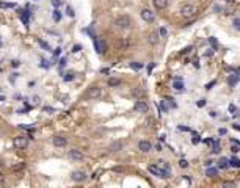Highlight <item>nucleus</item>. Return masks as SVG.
<instances>
[{"label":"nucleus","mask_w":240,"mask_h":188,"mask_svg":"<svg viewBox=\"0 0 240 188\" xmlns=\"http://www.w3.org/2000/svg\"><path fill=\"white\" fill-rule=\"evenodd\" d=\"M115 25H116L118 28H121V30H127V28H130V25H132V20H130L129 16H119V17L115 20Z\"/></svg>","instance_id":"f257e3e1"},{"label":"nucleus","mask_w":240,"mask_h":188,"mask_svg":"<svg viewBox=\"0 0 240 188\" xmlns=\"http://www.w3.org/2000/svg\"><path fill=\"white\" fill-rule=\"evenodd\" d=\"M181 14L184 17H193L196 14V8L195 5H191V3H185L182 8H181Z\"/></svg>","instance_id":"f03ea898"},{"label":"nucleus","mask_w":240,"mask_h":188,"mask_svg":"<svg viewBox=\"0 0 240 188\" xmlns=\"http://www.w3.org/2000/svg\"><path fill=\"white\" fill-rule=\"evenodd\" d=\"M27 144H28V138L27 136H16L13 139V146L16 149H25Z\"/></svg>","instance_id":"7ed1b4c3"},{"label":"nucleus","mask_w":240,"mask_h":188,"mask_svg":"<svg viewBox=\"0 0 240 188\" xmlns=\"http://www.w3.org/2000/svg\"><path fill=\"white\" fill-rule=\"evenodd\" d=\"M149 171H151L154 176H157V177H162V179L170 177V173H168V171H163L162 168H159V166H157V164H149Z\"/></svg>","instance_id":"20e7f679"},{"label":"nucleus","mask_w":240,"mask_h":188,"mask_svg":"<svg viewBox=\"0 0 240 188\" xmlns=\"http://www.w3.org/2000/svg\"><path fill=\"white\" fill-rule=\"evenodd\" d=\"M68 157H69V160H72V161H82L83 160V154L79 149H71L68 152Z\"/></svg>","instance_id":"39448f33"},{"label":"nucleus","mask_w":240,"mask_h":188,"mask_svg":"<svg viewBox=\"0 0 240 188\" xmlns=\"http://www.w3.org/2000/svg\"><path fill=\"white\" fill-rule=\"evenodd\" d=\"M133 110H135L137 113H148L149 107H148V104H146L145 100H138V102H135Z\"/></svg>","instance_id":"423d86ee"},{"label":"nucleus","mask_w":240,"mask_h":188,"mask_svg":"<svg viewBox=\"0 0 240 188\" xmlns=\"http://www.w3.org/2000/svg\"><path fill=\"white\" fill-rule=\"evenodd\" d=\"M71 179H72L74 182H83L86 179V173L85 171H72L71 173Z\"/></svg>","instance_id":"0eeeda50"},{"label":"nucleus","mask_w":240,"mask_h":188,"mask_svg":"<svg viewBox=\"0 0 240 188\" xmlns=\"http://www.w3.org/2000/svg\"><path fill=\"white\" fill-rule=\"evenodd\" d=\"M101 94H102V91H101L99 86H93V88L88 89V94H86V96H88L89 99H99Z\"/></svg>","instance_id":"6e6552de"},{"label":"nucleus","mask_w":240,"mask_h":188,"mask_svg":"<svg viewBox=\"0 0 240 188\" xmlns=\"http://www.w3.org/2000/svg\"><path fill=\"white\" fill-rule=\"evenodd\" d=\"M140 14H141V19L146 20V22H154V19H155V14L151 10H143Z\"/></svg>","instance_id":"1a4fd4ad"},{"label":"nucleus","mask_w":240,"mask_h":188,"mask_svg":"<svg viewBox=\"0 0 240 188\" xmlns=\"http://www.w3.org/2000/svg\"><path fill=\"white\" fill-rule=\"evenodd\" d=\"M138 149L141 151V152H151L152 151V144L149 143V141H140L138 143Z\"/></svg>","instance_id":"9d476101"},{"label":"nucleus","mask_w":240,"mask_h":188,"mask_svg":"<svg viewBox=\"0 0 240 188\" xmlns=\"http://www.w3.org/2000/svg\"><path fill=\"white\" fill-rule=\"evenodd\" d=\"M52 143H54V146H57V147H64V146L68 144V139H66L64 136H55V138L52 139Z\"/></svg>","instance_id":"9b49d317"},{"label":"nucleus","mask_w":240,"mask_h":188,"mask_svg":"<svg viewBox=\"0 0 240 188\" xmlns=\"http://www.w3.org/2000/svg\"><path fill=\"white\" fill-rule=\"evenodd\" d=\"M152 3L157 10H165L168 6V0H152Z\"/></svg>","instance_id":"f8f14e48"},{"label":"nucleus","mask_w":240,"mask_h":188,"mask_svg":"<svg viewBox=\"0 0 240 188\" xmlns=\"http://www.w3.org/2000/svg\"><path fill=\"white\" fill-rule=\"evenodd\" d=\"M94 45H96V50H98V53H104L105 52V44L99 39H94Z\"/></svg>","instance_id":"ddd939ff"},{"label":"nucleus","mask_w":240,"mask_h":188,"mask_svg":"<svg viewBox=\"0 0 240 188\" xmlns=\"http://www.w3.org/2000/svg\"><path fill=\"white\" fill-rule=\"evenodd\" d=\"M121 147H123V143H121V141H116V143H113L108 147V151L110 152H118V151H121Z\"/></svg>","instance_id":"4468645a"},{"label":"nucleus","mask_w":240,"mask_h":188,"mask_svg":"<svg viewBox=\"0 0 240 188\" xmlns=\"http://www.w3.org/2000/svg\"><path fill=\"white\" fill-rule=\"evenodd\" d=\"M132 96H135V97H143L145 96V89H141V88H133L132 89Z\"/></svg>","instance_id":"2eb2a0df"},{"label":"nucleus","mask_w":240,"mask_h":188,"mask_svg":"<svg viewBox=\"0 0 240 188\" xmlns=\"http://www.w3.org/2000/svg\"><path fill=\"white\" fill-rule=\"evenodd\" d=\"M148 41H149V44H152V45L157 44V42H159V33H157V32H152V33L149 35V39H148Z\"/></svg>","instance_id":"dca6fc26"},{"label":"nucleus","mask_w":240,"mask_h":188,"mask_svg":"<svg viewBox=\"0 0 240 188\" xmlns=\"http://www.w3.org/2000/svg\"><path fill=\"white\" fill-rule=\"evenodd\" d=\"M223 188H237V185L232 180H225L223 182Z\"/></svg>","instance_id":"f3484780"},{"label":"nucleus","mask_w":240,"mask_h":188,"mask_svg":"<svg viewBox=\"0 0 240 188\" xmlns=\"http://www.w3.org/2000/svg\"><path fill=\"white\" fill-rule=\"evenodd\" d=\"M119 83H121V80H119V79H110L108 80V85L110 86H118Z\"/></svg>","instance_id":"a211bd4d"},{"label":"nucleus","mask_w":240,"mask_h":188,"mask_svg":"<svg viewBox=\"0 0 240 188\" xmlns=\"http://www.w3.org/2000/svg\"><path fill=\"white\" fill-rule=\"evenodd\" d=\"M0 8H14V3H8V2H0Z\"/></svg>","instance_id":"6ab92c4d"},{"label":"nucleus","mask_w":240,"mask_h":188,"mask_svg":"<svg viewBox=\"0 0 240 188\" xmlns=\"http://www.w3.org/2000/svg\"><path fill=\"white\" fill-rule=\"evenodd\" d=\"M229 164H231V166H235V168H240V160H237V158H232V160L229 161Z\"/></svg>","instance_id":"aec40b11"},{"label":"nucleus","mask_w":240,"mask_h":188,"mask_svg":"<svg viewBox=\"0 0 240 188\" xmlns=\"http://www.w3.org/2000/svg\"><path fill=\"white\" fill-rule=\"evenodd\" d=\"M174 89H177V91H182L184 89V85L181 83V80H176L174 82Z\"/></svg>","instance_id":"412c9836"},{"label":"nucleus","mask_w":240,"mask_h":188,"mask_svg":"<svg viewBox=\"0 0 240 188\" xmlns=\"http://www.w3.org/2000/svg\"><path fill=\"white\" fill-rule=\"evenodd\" d=\"M232 27H234L235 30H240V19H238V17L232 20Z\"/></svg>","instance_id":"4be33fe9"},{"label":"nucleus","mask_w":240,"mask_h":188,"mask_svg":"<svg viewBox=\"0 0 240 188\" xmlns=\"http://www.w3.org/2000/svg\"><path fill=\"white\" fill-rule=\"evenodd\" d=\"M24 168V163H19V164H13V166H11V169L13 171H20Z\"/></svg>","instance_id":"5701e85b"},{"label":"nucleus","mask_w":240,"mask_h":188,"mask_svg":"<svg viewBox=\"0 0 240 188\" xmlns=\"http://www.w3.org/2000/svg\"><path fill=\"white\" fill-rule=\"evenodd\" d=\"M218 166H220V168H226V166H228V160H226V158H221V160L218 161Z\"/></svg>","instance_id":"b1692460"},{"label":"nucleus","mask_w":240,"mask_h":188,"mask_svg":"<svg viewBox=\"0 0 240 188\" xmlns=\"http://www.w3.org/2000/svg\"><path fill=\"white\" fill-rule=\"evenodd\" d=\"M238 82V77L237 75H232V77H229V85H235Z\"/></svg>","instance_id":"393cba45"},{"label":"nucleus","mask_w":240,"mask_h":188,"mask_svg":"<svg viewBox=\"0 0 240 188\" xmlns=\"http://www.w3.org/2000/svg\"><path fill=\"white\" fill-rule=\"evenodd\" d=\"M207 176L209 177H215V176H217V169H212V168L207 169Z\"/></svg>","instance_id":"a878e982"},{"label":"nucleus","mask_w":240,"mask_h":188,"mask_svg":"<svg viewBox=\"0 0 240 188\" xmlns=\"http://www.w3.org/2000/svg\"><path fill=\"white\" fill-rule=\"evenodd\" d=\"M229 111H231V113H232L234 116H237V114H238V110H237V108H235L234 105H231V107H229Z\"/></svg>","instance_id":"bb28decb"},{"label":"nucleus","mask_w":240,"mask_h":188,"mask_svg":"<svg viewBox=\"0 0 240 188\" xmlns=\"http://www.w3.org/2000/svg\"><path fill=\"white\" fill-rule=\"evenodd\" d=\"M179 166H181V168H187V166H188V161H187V160H181V161H179Z\"/></svg>","instance_id":"cd10ccee"},{"label":"nucleus","mask_w":240,"mask_h":188,"mask_svg":"<svg viewBox=\"0 0 240 188\" xmlns=\"http://www.w3.org/2000/svg\"><path fill=\"white\" fill-rule=\"evenodd\" d=\"M54 19H55V20H60V19H61V14H60V11H54Z\"/></svg>","instance_id":"c85d7f7f"},{"label":"nucleus","mask_w":240,"mask_h":188,"mask_svg":"<svg viewBox=\"0 0 240 188\" xmlns=\"http://www.w3.org/2000/svg\"><path fill=\"white\" fill-rule=\"evenodd\" d=\"M11 66H13V67H19V66H20V61H17V60H13V61H11Z\"/></svg>","instance_id":"c756f323"},{"label":"nucleus","mask_w":240,"mask_h":188,"mask_svg":"<svg viewBox=\"0 0 240 188\" xmlns=\"http://www.w3.org/2000/svg\"><path fill=\"white\" fill-rule=\"evenodd\" d=\"M72 79H74V74H68V75L64 77V80H66V82H71Z\"/></svg>","instance_id":"7c9ffc66"},{"label":"nucleus","mask_w":240,"mask_h":188,"mask_svg":"<svg viewBox=\"0 0 240 188\" xmlns=\"http://www.w3.org/2000/svg\"><path fill=\"white\" fill-rule=\"evenodd\" d=\"M39 44H41V45L44 47V49H46V50H50V47H49V45H47V44H46L44 41H39Z\"/></svg>","instance_id":"2f4dec72"},{"label":"nucleus","mask_w":240,"mask_h":188,"mask_svg":"<svg viewBox=\"0 0 240 188\" xmlns=\"http://www.w3.org/2000/svg\"><path fill=\"white\" fill-rule=\"evenodd\" d=\"M52 5H54V6H57V8H58V6H60V5H61V2H60V0H52Z\"/></svg>","instance_id":"473e14b6"},{"label":"nucleus","mask_w":240,"mask_h":188,"mask_svg":"<svg viewBox=\"0 0 240 188\" xmlns=\"http://www.w3.org/2000/svg\"><path fill=\"white\" fill-rule=\"evenodd\" d=\"M80 49H82V45H79V44H77V45H74V47H72V52H79Z\"/></svg>","instance_id":"72a5a7b5"},{"label":"nucleus","mask_w":240,"mask_h":188,"mask_svg":"<svg viewBox=\"0 0 240 188\" xmlns=\"http://www.w3.org/2000/svg\"><path fill=\"white\" fill-rule=\"evenodd\" d=\"M130 66H132L133 69H140V67H141V64H140V63H132Z\"/></svg>","instance_id":"f704fd0d"},{"label":"nucleus","mask_w":240,"mask_h":188,"mask_svg":"<svg viewBox=\"0 0 240 188\" xmlns=\"http://www.w3.org/2000/svg\"><path fill=\"white\" fill-rule=\"evenodd\" d=\"M159 33H160V36H166V30H165V28H160Z\"/></svg>","instance_id":"c9c22d12"},{"label":"nucleus","mask_w":240,"mask_h":188,"mask_svg":"<svg viewBox=\"0 0 240 188\" xmlns=\"http://www.w3.org/2000/svg\"><path fill=\"white\" fill-rule=\"evenodd\" d=\"M193 66H195V67H199V61H198V58L193 60Z\"/></svg>","instance_id":"e433bc0d"},{"label":"nucleus","mask_w":240,"mask_h":188,"mask_svg":"<svg viewBox=\"0 0 240 188\" xmlns=\"http://www.w3.org/2000/svg\"><path fill=\"white\" fill-rule=\"evenodd\" d=\"M231 151H232V152H234V154H237V152H238V147H237V146H234V144H232V147H231Z\"/></svg>","instance_id":"4c0bfd02"},{"label":"nucleus","mask_w":240,"mask_h":188,"mask_svg":"<svg viewBox=\"0 0 240 188\" xmlns=\"http://www.w3.org/2000/svg\"><path fill=\"white\" fill-rule=\"evenodd\" d=\"M213 152H220V146H218V144L213 146Z\"/></svg>","instance_id":"58836bf2"},{"label":"nucleus","mask_w":240,"mask_h":188,"mask_svg":"<svg viewBox=\"0 0 240 188\" xmlns=\"http://www.w3.org/2000/svg\"><path fill=\"white\" fill-rule=\"evenodd\" d=\"M196 143H199V136H198V135L193 138V144H196Z\"/></svg>","instance_id":"ea45409f"},{"label":"nucleus","mask_w":240,"mask_h":188,"mask_svg":"<svg viewBox=\"0 0 240 188\" xmlns=\"http://www.w3.org/2000/svg\"><path fill=\"white\" fill-rule=\"evenodd\" d=\"M44 110H46V111H47V113H54V111H55V110H54V108H44Z\"/></svg>","instance_id":"a19ab883"},{"label":"nucleus","mask_w":240,"mask_h":188,"mask_svg":"<svg viewBox=\"0 0 240 188\" xmlns=\"http://www.w3.org/2000/svg\"><path fill=\"white\" fill-rule=\"evenodd\" d=\"M68 14L69 16H74V13H72V10H71V8H68Z\"/></svg>","instance_id":"79ce46f5"},{"label":"nucleus","mask_w":240,"mask_h":188,"mask_svg":"<svg viewBox=\"0 0 240 188\" xmlns=\"http://www.w3.org/2000/svg\"><path fill=\"white\" fill-rule=\"evenodd\" d=\"M210 42H212V45H217V41H215L213 38H210Z\"/></svg>","instance_id":"37998d69"},{"label":"nucleus","mask_w":240,"mask_h":188,"mask_svg":"<svg viewBox=\"0 0 240 188\" xmlns=\"http://www.w3.org/2000/svg\"><path fill=\"white\" fill-rule=\"evenodd\" d=\"M3 180H5V179H3V176H2V174H0V185H2V183H3Z\"/></svg>","instance_id":"c03bdc74"},{"label":"nucleus","mask_w":240,"mask_h":188,"mask_svg":"<svg viewBox=\"0 0 240 188\" xmlns=\"http://www.w3.org/2000/svg\"><path fill=\"white\" fill-rule=\"evenodd\" d=\"M226 2H234V0H226Z\"/></svg>","instance_id":"a18cd8bd"},{"label":"nucleus","mask_w":240,"mask_h":188,"mask_svg":"<svg viewBox=\"0 0 240 188\" xmlns=\"http://www.w3.org/2000/svg\"><path fill=\"white\" fill-rule=\"evenodd\" d=\"M0 166H2V160H0Z\"/></svg>","instance_id":"49530a36"}]
</instances>
